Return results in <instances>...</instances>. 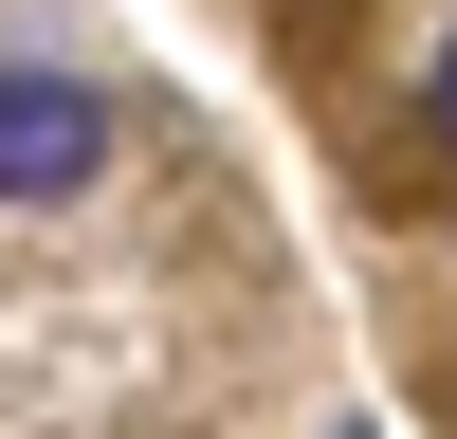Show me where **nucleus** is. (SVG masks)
Listing matches in <instances>:
<instances>
[{
  "label": "nucleus",
  "instance_id": "nucleus-1",
  "mask_svg": "<svg viewBox=\"0 0 457 439\" xmlns=\"http://www.w3.org/2000/svg\"><path fill=\"white\" fill-rule=\"evenodd\" d=\"M92 165H110L92 73H0V202H73Z\"/></svg>",
  "mask_w": 457,
  "mask_h": 439
},
{
  "label": "nucleus",
  "instance_id": "nucleus-2",
  "mask_svg": "<svg viewBox=\"0 0 457 439\" xmlns=\"http://www.w3.org/2000/svg\"><path fill=\"white\" fill-rule=\"evenodd\" d=\"M421 110H439V146H457V37H439V73H421Z\"/></svg>",
  "mask_w": 457,
  "mask_h": 439
}]
</instances>
